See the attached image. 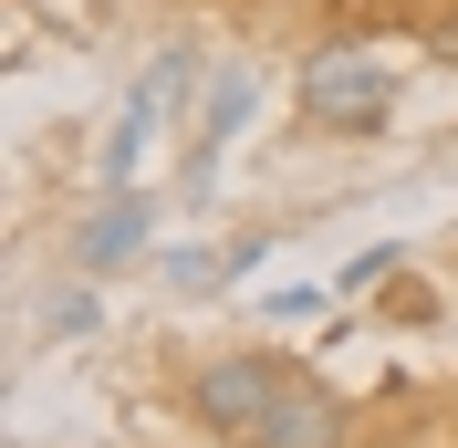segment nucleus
I'll return each mask as SVG.
<instances>
[{"label": "nucleus", "instance_id": "1", "mask_svg": "<svg viewBox=\"0 0 458 448\" xmlns=\"http://www.w3.org/2000/svg\"><path fill=\"white\" fill-rule=\"evenodd\" d=\"M396 105H406V73L396 63H375L365 42H313V53L292 63V115H302V125H313V136H386V125H396Z\"/></svg>", "mask_w": 458, "mask_h": 448}, {"label": "nucleus", "instance_id": "11", "mask_svg": "<svg viewBox=\"0 0 458 448\" xmlns=\"http://www.w3.org/2000/svg\"><path fill=\"white\" fill-rule=\"evenodd\" d=\"M386 323H437V292L417 271H396V281H386Z\"/></svg>", "mask_w": 458, "mask_h": 448}, {"label": "nucleus", "instance_id": "3", "mask_svg": "<svg viewBox=\"0 0 458 448\" xmlns=\"http://www.w3.org/2000/svg\"><path fill=\"white\" fill-rule=\"evenodd\" d=\"M157 188H94V209L73 229H63V271H84V281H114V271H136L146 251H157Z\"/></svg>", "mask_w": 458, "mask_h": 448}, {"label": "nucleus", "instance_id": "10", "mask_svg": "<svg viewBox=\"0 0 458 448\" xmlns=\"http://www.w3.org/2000/svg\"><path fill=\"white\" fill-rule=\"evenodd\" d=\"M396 271H406V251H396V240H375V251H354V261H344V303H365V292H386Z\"/></svg>", "mask_w": 458, "mask_h": 448}, {"label": "nucleus", "instance_id": "12", "mask_svg": "<svg viewBox=\"0 0 458 448\" xmlns=\"http://www.w3.org/2000/svg\"><path fill=\"white\" fill-rule=\"evenodd\" d=\"M313 313H323V292H313V281H292V292H271V323H313Z\"/></svg>", "mask_w": 458, "mask_h": 448}, {"label": "nucleus", "instance_id": "2", "mask_svg": "<svg viewBox=\"0 0 458 448\" xmlns=\"http://www.w3.org/2000/svg\"><path fill=\"white\" fill-rule=\"evenodd\" d=\"M282 365H292V355H271V344L199 355L188 375H177V407H188V427H199V438H219V448H250L260 407H271V386H282Z\"/></svg>", "mask_w": 458, "mask_h": 448}, {"label": "nucleus", "instance_id": "7", "mask_svg": "<svg viewBox=\"0 0 458 448\" xmlns=\"http://www.w3.org/2000/svg\"><path fill=\"white\" fill-rule=\"evenodd\" d=\"M42 334H53V344H84V334H105V303H94V281H84V271H63L53 292H42Z\"/></svg>", "mask_w": 458, "mask_h": 448}, {"label": "nucleus", "instance_id": "4", "mask_svg": "<svg viewBox=\"0 0 458 448\" xmlns=\"http://www.w3.org/2000/svg\"><path fill=\"white\" fill-rule=\"evenodd\" d=\"M250 448H354V396L323 375V365L292 355L282 365V386H271V407H260Z\"/></svg>", "mask_w": 458, "mask_h": 448}, {"label": "nucleus", "instance_id": "9", "mask_svg": "<svg viewBox=\"0 0 458 448\" xmlns=\"http://www.w3.org/2000/svg\"><path fill=\"white\" fill-rule=\"evenodd\" d=\"M136 168H146V125H136V115H114V136H105V157H94L84 188H136Z\"/></svg>", "mask_w": 458, "mask_h": 448}, {"label": "nucleus", "instance_id": "8", "mask_svg": "<svg viewBox=\"0 0 458 448\" xmlns=\"http://www.w3.org/2000/svg\"><path fill=\"white\" fill-rule=\"evenodd\" d=\"M344 11V42H365V31H428L448 0H334Z\"/></svg>", "mask_w": 458, "mask_h": 448}, {"label": "nucleus", "instance_id": "5", "mask_svg": "<svg viewBox=\"0 0 458 448\" xmlns=\"http://www.w3.org/2000/svg\"><path fill=\"white\" fill-rule=\"evenodd\" d=\"M199 94H208V53L199 42H167V53L125 84V115H136L146 136H157V125H199Z\"/></svg>", "mask_w": 458, "mask_h": 448}, {"label": "nucleus", "instance_id": "6", "mask_svg": "<svg viewBox=\"0 0 458 448\" xmlns=\"http://www.w3.org/2000/svg\"><path fill=\"white\" fill-rule=\"evenodd\" d=\"M260 105H271V73L260 63H208V94H199V146H229L250 136Z\"/></svg>", "mask_w": 458, "mask_h": 448}]
</instances>
